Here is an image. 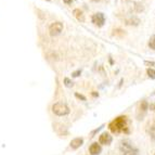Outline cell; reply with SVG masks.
Here are the masks:
<instances>
[{"mask_svg": "<svg viewBox=\"0 0 155 155\" xmlns=\"http://www.w3.org/2000/svg\"><path fill=\"white\" fill-rule=\"evenodd\" d=\"M147 134H149V136H150L151 140L155 142V123H153V124L150 126V128L147 129Z\"/></svg>", "mask_w": 155, "mask_h": 155, "instance_id": "12", "label": "cell"}, {"mask_svg": "<svg viewBox=\"0 0 155 155\" xmlns=\"http://www.w3.org/2000/svg\"><path fill=\"white\" fill-rule=\"evenodd\" d=\"M127 25H131V26H138L140 24V18L137 16H131L128 20H126Z\"/></svg>", "mask_w": 155, "mask_h": 155, "instance_id": "11", "label": "cell"}, {"mask_svg": "<svg viewBox=\"0 0 155 155\" xmlns=\"http://www.w3.org/2000/svg\"><path fill=\"white\" fill-rule=\"evenodd\" d=\"M149 48L152 50H155V35L154 36H152L150 38V40H149Z\"/></svg>", "mask_w": 155, "mask_h": 155, "instance_id": "16", "label": "cell"}, {"mask_svg": "<svg viewBox=\"0 0 155 155\" xmlns=\"http://www.w3.org/2000/svg\"><path fill=\"white\" fill-rule=\"evenodd\" d=\"M75 97H76L77 99H79V100H83V101H86V100H87L85 96H83V94H79L78 92H76V93H75Z\"/></svg>", "mask_w": 155, "mask_h": 155, "instance_id": "18", "label": "cell"}, {"mask_svg": "<svg viewBox=\"0 0 155 155\" xmlns=\"http://www.w3.org/2000/svg\"><path fill=\"white\" fill-rule=\"evenodd\" d=\"M52 112H53V114H55L57 116H66V115L70 114L71 110L65 103H63V102H58V103H54L52 105Z\"/></svg>", "mask_w": 155, "mask_h": 155, "instance_id": "3", "label": "cell"}, {"mask_svg": "<svg viewBox=\"0 0 155 155\" xmlns=\"http://www.w3.org/2000/svg\"><path fill=\"white\" fill-rule=\"evenodd\" d=\"M147 76L151 78V79H155V70L152 68V67H149L147 70Z\"/></svg>", "mask_w": 155, "mask_h": 155, "instance_id": "15", "label": "cell"}, {"mask_svg": "<svg viewBox=\"0 0 155 155\" xmlns=\"http://www.w3.org/2000/svg\"><path fill=\"white\" fill-rule=\"evenodd\" d=\"M64 85L66 86V87H68V88H71V87L74 86V83H73L70 78H64Z\"/></svg>", "mask_w": 155, "mask_h": 155, "instance_id": "17", "label": "cell"}, {"mask_svg": "<svg viewBox=\"0 0 155 155\" xmlns=\"http://www.w3.org/2000/svg\"><path fill=\"white\" fill-rule=\"evenodd\" d=\"M63 2H64L65 5H72V3L74 2V0H63Z\"/></svg>", "mask_w": 155, "mask_h": 155, "instance_id": "22", "label": "cell"}, {"mask_svg": "<svg viewBox=\"0 0 155 155\" xmlns=\"http://www.w3.org/2000/svg\"><path fill=\"white\" fill-rule=\"evenodd\" d=\"M144 64L147 65V66H154L155 67V62H149V61H145Z\"/></svg>", "mask_w": 155, "mask_h": 155, "instance_id": "21", "label": "cell"}, {"mask_svg": "<svg viewBox=\"0 0 155 155\" xmlns=\"http://www.w3.org/2000/svg\"><path fill=\"white\" fill-rule=\"evenodd\" d=\"M47 1H50V0H47Z\"/></svg>", "mask_w": 155, "mask_h": 155, "instance_id": "25", "label": "cell"}, {"mask_svg": "<svg viewBox=\"0 0 155 155\" xmlns=\"http://www.w3.org/2000/svg\"><path fill=\"white\" fill-rule=\"evenodd\" d=\"M91 1H92V2H100L101 0H91Z\"/></svg>", "mask_w": 155, "mask_h": 155, "instance_id": "24", "label": "cell"}, {"mask_svg": "<svg viewBox=\"0 0 155 155\" xmlns=\"http://www.w3.org/2000/svg\"><path fill=\"white\" fill-rule=\"evenodd\" d=\"M73 14H74V16L77 18V21L85 22V14H84V12L80 10V9H75V10L73 11Z\"/></svg>", "mask_w": 155, "mask_h": 155, "instance_id": "10", "label": "cell"}, {"mask_svg": "<svg viewBox=\"0 0 155 155\" xmlns=\"http://www.w3.org/2000/svg\"><path fill=\"white\" fill-rule=\"evenodd\" d=\"M112 142H113V137L109 132L104 131L99 136V143L101 145H110Z\"/></svg>", "mask_w": 155, "mask_h": 155, "instance_id": "6", "label": "cell"}, {"mask_svg": "<svg viewBox=\"0 0 155 155\" xmlns=\"http://www.w3.org/2000/svg\"><path fill=\"white\" fill-rule=\"evenodd\" d=\"M91 22L96 26L98 27H102L105 23V16L102 12H98V13H94L91 18Z\"/></svg>", "mask_w": 155, "mask_h": 155, "instance_id": "4", "label": "cell"}, {"mask_svg": "<svg viewBox=\"0 0 155 155\" xmlns=\"http://www.w3.org/2000/svg\"><path fill=\"white\" fill-rule=\"evenodd\" d=\"M147 110H149V103H147V101L143 100L141 101V103L139 105V113H141V116L139 117V119H143L144 115L147 114Z\"/></svg>", "mask_w": 155, "mask_h": 155, "instance_id": "8", "label": "cell"}, {"mask_svg": "<svg viewBox=\"0 0 155 155\" xmlns=\"http://www.w3.org/2000/svg\"><path fill=\"white\" fill-rule=\"evenodd\" d=\"M154 155H155V153H154Z\"/></svg>", "mask_w": 155, "mask_h": 155, "instance_id": "26", "label": "cell"}, {"mask_svg": "<svg viewBox=\"0 0 155 155\" xmlns=\"http://www.w3.org/2000/svg\"><path fill=\"white\" fill-rule=\"evenodd\" d=\"M63 31V23L61 22H54L49 27V33L51 36H58Z\"/></svg>", "mask_w": 155, "mask_h": 155, "instance_id": "5", "label": "cell"}, {"mask_svg": "<svg viewBox=\"0 0 155 155\" xmlns=\"http://www.w3.org/2000/svg\"><path fill=\"white\" fill-rule=\"evenodd\" d=\"M109 129L112 134H130V127H129V119L126 115H120L114 118L109 124Z\"/></svg>", "mask_w": 155, "mask_h": 155, "instance_id": "1", "label": "cell"}, {"mask_svg": "<svg viewBox=\"0 0 155 155\" xmlns=\"http://www.w3.org/2000/svg\"><path fill=\"white\" fill-rule=\"evenodd\" d=\"M102 152V147L99 142H93L89 147V153L90 155H99Z\"/></svg>", "mask_w": 155, "mask_h": 155, "instance_id": "7", "label": "cell"}, {"mask_svg": "<svg viewBox=\"0 0 155 155\" xmlns=\"http://www.w3.org/2000/svg\"><path fill=\"white\" fill-rule=\"evenodd\" d=\"M119 151L123 155H139L140 151L129 140H123L119 143Z\"/></svg>", "mask_w": 155, "mask_h": 155, "instance_id": "2", "label": "cell"}, {"mask_svg": "<svg viewBox=\"0 0 155 155\" xmlns=\"http://www.w3.org/2000/svg\"><path fill=\"white\" fill-rule=\"evenodd\" d=\"M149 109H150V111H152V112H154V113H155V102L149 105Z\"/></svg>", "mask_w": 155, "mask_h": 155, "instance_id": "20", "label": "cell"}, {"mask_svg": "<svg viewBox=\"0 0 155 155\" xmlns=\"http://www.w3.org/2000/svg\"><path fill=\"white\" fill-rule=\"evenodd\" d=\"M134 10H136V12L140 13V12H142V11L144 10V7H143L142 3L136 2V3H134Z\"/></svg>", "mask_w": 155, "mask_h": 155, "instance_id": "14", "label": "cell"}, {"mask_svg": "<svg viewBox=\"0 0 155 155\" xmlns=\"http://www.w3.org/2000/svg\"><path fill=\"white\" fill-rule=\"evenodd\" d=\"M92 96L93 97H99V93H97L96 91H93V92H92Z\"/></svg>", "mask_w": 155, "mask_h": 155, "instance_id": "23", "label": "cell"}, {"mask_svg": "<svg viewBox=\"0 0 155 155\" xmlns=\"http://www.w3.org/2000/svg\"><path fill=\"white\" fill-rule=\"evenodd\" d=\"M113 36H117V37H124L125 36V31L120 28H116L113 31V34H112Z\"/></svg>", "mask_w": 155, "mask_h": 155, "instance_id": "13", "label": "cell"}, {"mask_svg": "<svg viewBox=\"0 0 155 155\" xmlns=\"http://www.w3.org/2000/svg\"><path fill=\"white\" fill-rule=\"evenodd\" d=\"M80 74H81V71H80V70H78V71H76V72H74V73H73V74H72V76H73V77H78V76H79Z\"/></svg>", "mask_w": 155, "mask_h": 155, "instance_id": "19", "label": "cell"}, {"mask_svg": "<svg viewBox=\"0 0 155 155\" xmlns=\"http://www.w3.org/2000/svg\"><path fill=\"white\" fill-rule=\"evenodd\" d=\"M84 144V139L83 138H75V139H73L70 143V147L72 150H77L78 147H80L81 145Z\"/></svg>", "mask_w": 155, "mask_h": 155, "instance_id": "9", "label": "cell"}]
</instances>
